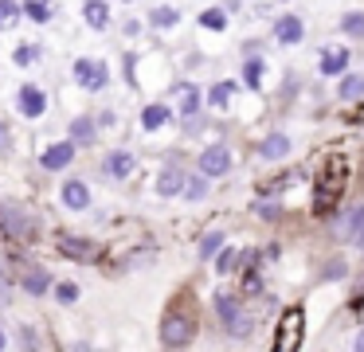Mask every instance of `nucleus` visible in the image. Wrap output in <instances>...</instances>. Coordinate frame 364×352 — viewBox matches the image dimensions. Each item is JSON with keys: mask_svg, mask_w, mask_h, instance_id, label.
<instances>
[{"mask_svg": "<svg viewBox=\"0 0 364 352\" xmlns=\"http://www.w3.org/2000/svg\"><path fill=\"white\" fill-rule=\"evenodd\" d=\"M0 231L9 235V239L28 242V239H36V235H40V223H36V219L28 215L20 203H0Z\"/></svg>", "mask_w": 364, "mask_h": 352, "instance_id": "f257e3e1", "label": "nucleus"}, {"mask_svg": "<svg viewBox=\"0 0 364 352\" xmlns=\"http://www.w3.org/2000/svg\"><path fill=\"white\" fill-rule=\"evenodd\" d=\"M215 313H220V321L223 325H228V333L231 336H239V341H243V336H251V317H247L243 313V305L235 302V297H215Z\"/></svg>", "mask_w": 364, "mask_h": 352, "instance_id": "f03ea898", "label": "nucleus"}, {"mask_svg": "<svg viewBox=\"0 0 364 352\" xmlns=\"http://www.w3.org/2000/svg\"><path fill=\"white\" fill-rule=\"evenodd\" d=\"M301 329H306V313H301V309H286L282 321H278L274 348H278V352H294V348L301 344Z\"/></svg>", "mask_w": 364, "mask_h": 352, "instance_id": "7ed1b4c3", "label": "nucleus"}, {"mask_svg": "<svg viewBox=\"0 0 364 352\" xmlns=\"http://www.w3.org/2000/svg\"><path fill=\"white\" fill-rule=\"evenodd\" d=\"M75 82H79L82 90H102V86L110 82V70H106V63L79 59V63H75Z\"/></svg>", "mask_w": 364, "mask_h": 352, "instance_id": "20e7f679", "label": "nucleus"}, {"mask_svg": "<svg viewBox=\"0 0 364 352\" xmlns=\"http://www.w3.org/2000/svg\"><path fill=\"white\" fill-rule=\"evenodd\" d=\"M16 106H20V114H24L28 122H36V117L48 114V94H43L40 86L24 82V86H20V94H16Z\"/></svg>", "mask_w": 364, "mask_h": 352, "instance_id": "39448f33", "label": "nucleus"}, {"mask_svg": "<svg viewBox=\"0 0 364 352\" xmlns=\"http://www.w3.org/2000/svg\"><path fill=\"white\" fill-rule=\"evenodd\" d=\"M161 341L168 348H181V344L192 341V317H181V313H168L165 325H161Z\"/></svg>", "mask_w": 364, "mask_h": 352, "instance_id": "423d86ee", "label": "nucleus"}, {"mask_svg": "<svg viewBox=\"0 0 364 352\" xmlns=\"http://www.w3.org/2000/svg\"><path fill=\"white\" fill-rule=\"evenodd\" d=\"M75 141L67 137V141H55V145H48L43 149V156H40V164L48 172H63V169H71V161H75Z\"/></svg>", "mask_w": 364, "mask_h": 352, "instance_id": "0eeeda50", "label": "nucleus"}, {"mask_svg": "<svg viewBox=\"0 0 364 352\" xmlns=\"http://www.w3.org/2000/svg\"><path fill=\"white\" fill-rule=\"evenodd\" d=\"M200 172L204 176H228L231 172V149L228 145H208L200 153Z\"/></svg>", "mask_w": 364, "mask_h": 352, "instance_id": "6e6552de", "label": "nucleus"}, {"mask_svg": "<svg viewBox=\"0 0 364 352\" xmlns=\"http://www.w3.org/2000/svg\"><path fill=\"white\" fill-rule=\"evenodd\" d=\"M59 200H63V208H71V211H87L90 208V188L71 176V180H63V188H59Z\"/></svg>", "mask_w": 364, "mask_h": 352, "instance_id": "1a4fd4ad", "label": "nucleus"}, {"mask_svg": "<svg viewBox=\"0 0 364 352\" xmlns=\"http://www.w3.org/2000/svg\"><path fill=\"white\" fill-rule=\"evenodd\" d=\"M274 39H278V43H286V47L301 43V39H306V23H301L298 16H282V20L274 23Z\"/></svg>", "mask_w": 364, "mask_h": 352, "instance_id": "9d476101", "label": "nucleus"}, {"mask_svg": "<svg viewBox=\"0 0 364 352\" xmlns=\"http://www.w3.org/2000/svg\"><path fill=\"white\" fill-rule=\"evenodd\" d=\"M102 172H106L110 180H126L129 172H134V153H126V149H114V153L102 161Z\"/></svg>", "mask_w": 364, "mask_h": 352, "instance_id": "9b49d317", "label": "nucleus"}, {"mask_svg": "<svg viewBox=\"0 0 364 352\" xmlns=\"http://www.w3.org/2000/svg\"><path fill=\"white\" fill-rule=\"evenodd\" d=\"M290 149H294V141L286 133H270V137H262L259 156L262 161H282V156H290Z\"/></svg>", "mask_w": 364, "mask_h": 352, "instance_id": "f8f14e48", "label": "nucleus"}, {"mask_svg": "<svg viewBox=\"0 0 364 352\" xmlns=\"http://www.w3.org/2000/svg\"><path fill=\"white\" fill-rule=\"evenodd\" d=\"M345 67H348V51H345V47H325V51H321V63H317L321 75H341Z\"/></svg>", "mask_w": 364, "mask_h": 352, "instance_id": "ddd939ff", "label": "nucleus"}, {"mask_svg": "<svg viewBox=\"0 0 364 352\" xmlns=\"http://www.w3.org/2000/svg\"><path fill=\"white\" fill-rule=\"evenodd\" d=\"M184 180H188V176H184L181 169H165L157 176V196H165V200H168V196H184Z\"/></svg>", "mask_w": 364, "mask_h": 352, "instance_id": "4468645a", "label": "nucleus"}, {"mask_svg": "<svg viewBox=\"0 0 364 352\" xmlns=\"http://www.w3.org/2000/svg\"><path fill=\"white\" fill-rule=\"evenodd\" d=\"M71 141H75V145H95V141H98V125L90 122L87 114H79L71 122Z\"/></svg>", "mask_w": 364, "mask_h": 352, "instance_id": "2eb2a0df", "label": "nucleus"}, {"mask_svg": "<svg viewBox=\"0 0 364 352\" xmlns=\"http://www.w3.org/2000/svg\"><path fill=\"white\" fill-rule=\"evenodd\" d=\"M51 289V274L43 270V266H32V270L24 274V294H32V297H43Z\"/></svg>", "mask_w": 364, "mask_h": 352, "instance_id": "dca6fc26", "label": "nucleus"}, {"mask_svg": "<svg viewBox=\"0 0 364 352\" xmlns=\"http://www.w3.org/2000/svg\"><path fill=\"white\" fill-rule=\"evenodd\" d=\"M82 20H87L95 31H102L106 23H110V8H106V0H87V4H82Z\"/></svg>", "mask_w": 364, "mask_h": 352, "instance_id": "f3484780", "label": "nucleus"}, {"mask_svg": "<svg viewBox=\"0 0 364 352\" xmlns=\"http://www.w3.org/2000/svg\"><path fill=\"white\" fill-rule=\"evenodd\" d=\"M168 117H173V110H168V106H161V102H153V106H145L141 110V129H161V125H165L168 122Z\"/></svg>", "mask_w": 364, "mask_h": 352, "instance_id": "a211bd4d", "label": "nucleus"}, {"mask_svg": "<svg viewBox=\"0 0 364 352\" xmlns=\"http://www.w3.org/2000/svg\"><path fill=\"white\" fill-rule=\"evenodd\" d=\"M59 250L71 255V258H90L95 255V242H82L79 235H63V239H59Z\"/></svg>", "mask_w": 364, "mask_h": 352, "instance_id": "6ab92c4d", "label": "nucleus"}, {"mask_svg": "<svg viewBox=\"0 0 364 352\" xmlns=\"http://www.w3.org/2000/svg\"><path fill=\"white\" fill-rule=\"evenodd\" d=\"M149 23L153 28H176V23H181V12H176L173 4H161V8L149 12Z\"/></svg>", "mask_w": 364, "mask_h": 352, "instance_id": "aec40b11", "label": "nucleus"}, {"mask_svg": "<svg viewBox=\"0 0 364 352\" xmlns=\"http://www.w3.org/2000/svg\"><path fill=\"white\" fill-rule=\"evenodd\" d=\"M200 114V90L192 82H181V117Z\"/></svg>", "mask_w": 364, "mask_h": 352, "instance_id": "412c9836", "label": "nucleus"}, {"mask_svg": "<svg viewBox=\"0 0 364 352\" xmlns=\"http://www.w3.org/2000/svg\"><path fill=\"white\" fill-rule=\"evenodd\" d=\"M220 250H223V231H208L200 239V258H215Z\"/></svg>", "mask_w": 364, "mask_h": 352, "instance_id": "4be33fe9", "label": "nucleus"}, {"mask_svg": "<svg viewBox=\"0 0 364 352\" xmlns=\"http://www.w3.org/2000/svg\"><path fill=\"white\" fill-rule=\"evenodd\" d=\"M364 94V75H345V82H341V98L353 102Z\"/></svg>", "mask_w": 364, "mask_h": 352, "instance_id": "5701e85b", "label": "nucleus"}, {"mask_svg": "<svg viewBox=\"0 0 364 352\" xmlns=\"http://www.w3.org/2000/svg\"><path fill=\"white\" fill-rule=\"evenodd\" d=\"M200 23H204L208 31H223L228 28V12H223V8H208V12L200 16Z\"/></svg>", "mask_w": 364, "mask_h": 352, "instance_id": "b1692460", "label": "nucleus"}, {"mask_svg": "<svg viewBox=\"0 0 364 352\" xmlns=\"http://www.w3.org/2000/svg\"><path fill=\"white\" fill-rule=\"evenodd\" d=\"M341 28H345V36L360 39V36H364V12H345V20H341Z\"/></svg>", "mask_w": 364, "mask_h": 352, "instance_id": "393cba45", "label": "nucleus"}, {"mask_svg": "<svg viewBox=\"0 0 364 352\" xmlns=\"http://www.w3.org/2000/svg\"><path fill=\"white\" fill-rule=\"evenodd\" d=\"M184 196H188V200H204V196H208V176H204V172L192 176V180H184Z\"/></svg>", "mask_w": 364, "mask_h": 352, "instance_id": "a878e982", "label": "nucleus"}, {"mask_svg": "<svg viewBox=\"0 0 364 352\" xmlns=\"http://www.w3.org/2000/svg\"><path fill=\"white\" fill-rule=\"evenodd\" d=\"M16 20H20V4L16 0H0V31L12 28Z\"/></svg>", "mask_w": 364, "mask_h": 352, "instance_id": "bb28decb", "label": "nucleus"}, {"mask_svg": "<svg viewBox=\"0 0 364 352\" xmlns=\"http://www.w3.org/2000/svg\"><path fill=\"white\" fill-rule=\"evenodd\" d=\"M24 12L32 16L36 23H48V20H51V4H48V0H28Z\"/></svg>", "mask_w": 364, "mask_h": 352, "instance_id": "cd10ccee", "label": "nucleus"}, {"mask_svg": "<svg viewBox=\"0 0 364 352\" xmlns=\"http://www.w3.org/2000/svg\"><path fill=\"white\" fill-rule=\"evenodd\" d=\"M36 59H40V47H36V43H20L16 55H12V63H16V67H28V63H36Z\"/></svg>", "mask_w": 364, "mask_h": 352, "instance_id": "c85d7f7f", "label": "nucleus"}, {"mask_svg": "<svg viewBox=\"0 0 364 352\" xmlns=\"http://www.w3.org/2000/svg\"><path fill=\"white\" fill-rule=\"evenodd\" d=\"M231 90H235V82H220V86H212V94H208V102H212V106H228Z\"/></svg>", "mask_w": 364, "mask_h": 352, "instance_id": "c756f323", "label": "nucleus"}, {"mask_svg": "<svg viewBox=\"0 0 364 352\" xmlns=\"http://www.w3.org/2000/svg\"><path fill=\"white\" fill-rule=\"evenodd\" d=\"M55 302H63V305L79 302V286H75V282H59V286H55Z\"/></svg>", "mask_w": 364, "mask_h": 352, "instance_id": "7c9ffc66", "label": "nucleus"}, {"mask_svg": "<svg viewBox=\"0 0 364 352\" xmlns=\"http://www.w3.org/2000/svg\"><path fill=\"white\" fill-rule=\"evenodd\" d=\"M215 266H220V274H231L239 266V250H223V255L215 258Z\"/></svg>", "mask_w": 364, "mask_h": 352, "instance_id": "2f4dec72", "label": "nucleus"}, {"mask_svg": "<svg viewBox=\"0 0 364 352\" xmlns=\"http://www.w3.org/2000/svg\"><path fill=\"white\" fill-rule=\"evenodd\" d=\"M20 344H24V348H40V336H36V329H20Z\"/></svg>", "mask_w": 364, "mask_h": 352, "instance_id": "473e14b6", "label": "nucleus"}, {"mask_svg": "<svg viewBox=\"0 0 364 352\" xmlns=\"http://www.w3.org/2000/svg\"><path fill=\"white\" fill-rule=\"evenodd\" d=\"M259 70H262V63H259V59L247 63V82H251V86H259Z\"/></svg>", "mask_w": 364, "mask_h": 352, "instance_id": "72a5a7b5", "label": "nucleus"}, {"mask_svg": "<svg viewBox=\"0 0 364 352\" xmlns=\"http://www.w3.org/2000/svg\"><path fill=\"white\" fill-rule=\"evenodd\" d=\"M360 227H364V208L353 211V219H348V231H353V235H360Z\"/></svg>", "mask_w": 364, "mask_h": 352, "instance_id": "f704fd0d", "label": "nucleus"}, {"mask_svg": "<svg viewBox=\"0 0 364 352\" xmlns=\"http://www.w3.org/2000/svg\"><path fill=\"white\" fill-rule=\"evenodd\" d=\"M259 215H262V219H274V215H278L274 203H259Z\"/></svg>", "mask_w": 364, "mask_h": 352, "instance_id": "c9c22d12", "label": "nucleus"}, {"mask_svg": "<svg viewBox=\"0 0 364 352\" xmlns=\"http://www.w3.org/2000/svg\"><path fill=\"white\" fill-rule=\"evenodd\" d=\"M325 274H329V278H345V262H333Z\"/></svg>", "mask_w": 364, "mask_h": 352, "instance_id": "e433bc0d", "label": "nucleus"}, {"mask_svg": "<svg viewBox=\"0 0 364 352\" xmlns=\"http://www.w3.org/2000/svg\"><path fill=\"white\" fill-rule=\"evenodd\" d=\"M4 149H9V125L0 122V153H4Z\"/></svg>", "mask_w": 364, "mask_h": 352, "instance_id": "4c0bfd02", "label": "nucleus"}, {"mask_svg": "<svg viewBox=\"0 0 364 352\" xmlns=\"http://www.w3.org/2000/svg\"><path fill=\"white\" fill-rule=\"evenodd\" d=\"M353 348H356V352H364V329H360V336L353 341Z\"/></svg>", "mask_w": 364, "mask_h": 352, "instance_id": "58836bf2", "label": "nucleus"}, {"mask_svg": "<svg viewBox=\"0 0 364 352\" xmlns=\"http://www.w3.org/2000/svg\"><path fill=\"white\" fill-rule=\"evenodd\" d=\"M0 348H9V336H4V329H0Z\"/></svg>", "mask_w": 364, "mask_h": 352, "instance_id": "ea45409f", "label": "nucleus"}, {"mask_svg": "<svg viewBox=\"0 0 364 352\" xmlns=\"http://www.w3.org/2000/svg\"><path fill=\"white\" fill-rule=\"evenodd\" d=\"M356 242H360V247H364V227H360V235H356Z\"/></svg>", "mask_w": 364, "mask_h": 352, "instance_id": "a19ab883", "label": "nucleus"}]
</instances>
